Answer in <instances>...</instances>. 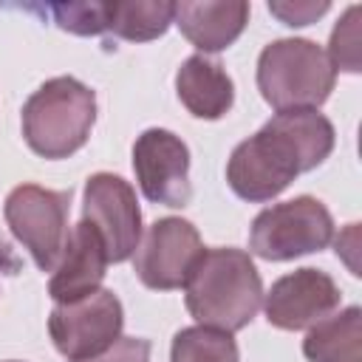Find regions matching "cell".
I'll use <instances>...</instances> for the list:
<instances>
[{
  "mask_svg": "<svg viewBox=\"0 0 362 362\" xmlns=\"http://www.w3.org/2000/svg\"><path fill=\"white\" fill-rule=\"evenodd\" d=\"M342 303V291L334 277L322 269H294L272 283L263 294V311L269 325L280 331H308L311 325L331 317Z\"/></svg>",
  "mask_w": 362,
  "mask_h": 362,
  "instance_id": "cell-11",
  "label": "cell"
},
{
  "mask_svg": "<svg viewBox=\"0 0 362 362\" xmlns=\"http://www.w3.org/2000/svg\"><path fill=\"white\" fill-rule=\"evenodd\" d=\"M20 257L14 255V249H11V243L0 235V272H6V274H17L20 272Z\"/></svg>",
  "mask_w": 362,
  "mask_h": 362,
  "instance_id": "cell-22",
  "label": "cell"
},
{
  "mask_svg": "<svg viewBox=\"0 0 362 362\" xmlns=\"http://www.w3.org/2000/svg\"><path fill=\"white\" fill-rule=\"evenodd\" d=\"M133 170L147 201L173 209L189 204V147L173 130L147 127L133 144Z\"/></svg>",
  "mask_w": 362,
  "mask_h": 362,
  "instance_id": "cell-10",
  "label": "cell"
},
{
  "mask_svg": "<svg viewBox=\"0 0 362 362\" xmlns=\"http://www.w3.org/2000/svg\"><path fill=\"white\" fill-rule=\"evenodd\" d=\"M122 328L124 308L110 288H99L74 303H57L48 317V337L71 362L99 356L122 337Z\"/></svg>",
  "mask_w": 362,
  "mask_h": 362,
  "instance_id": "cell-7",
  "label": "cell"
},
{
  "mask_svg": "<svg viewBox=\"0 0 362 362\" xmlns=\"http://www.w3.org/2000/svg\"><path fill=\"white\" fill-rule=\"evenodd\" d=\"M71 189H48L40 184H20L6 195L3 218L11 235L28 249L42 272H54L68 240Z\"/></svg>",
  "mask_w": 362,
  "mask_h": 362,
  "instance_id": "cell-6",
  "label": "cell"
},
{
  "mask_svg": "<svg viewBox=\"0 0 362 362\" xmlns=\"http://www.w3.org/2000/svg\"><path fill=\"white\" fill-rule=\"evenodd\" d=\"M334 141V124L320 110H280L232 150L226 184L249 204L272 201L300 173L320 167L331 156Z\"/></svg>",
  "mask_w": 362,
  "mask_h": 362,
  "instance_id": "cell-1",
  "label": "cell"
},
{
  "mask_svg": "<svg viewBox=\"0 0 362 362\" xmlns=\"http://www.w3.org/2000/svg\"><path fill=\"white\" fill-rule=\"evenodd\" d=\"M8 362H20V359H8Z\"/></svg>",
  "mask_w": 362,
  "mask_h": 362,
  "instance_id": "cell-23",
  "label": "cell"
},
{
  "mask_svg": "<svg viewBox=\"0 0 362 362\" xmlns=\"http://www.w3.org/2000/svg\"><path fill=\"white\" fill-rule=\"evenodd\" d=\"M328 8H331L328 0H320V3H269V11L274 17H280L286 25H308L317 17H322Z\"/></svg>",
  "mask_w": 362,
  "mask_h": 362,
  "instance_id": "cell-21",
  "label": "cell"
},
{
  "mask_svg": "<svg viewBox=\"0 0 362 362\" xmlns=\"http://www.w3.org/2000/svg\"><path fill=\"white\" fill-rule=\"evenodd\" d=\"M175 17V3L170 0H107L105 28L107 34L130 42H150L161 37Z\"/></svg>",
  "mask_w": 362,
  "mask_h": 362,
  "instance_id": "cell-16",
  "label": "cell"
},
{
  "mask_svg": "<svg viewBox=\"0 0 362 362\" xmlns=\"http://www.w3.org/2000/svg\"><path fill=\"white\" fill-rule=\"evenodd\" d=\"M150 351H153V345L144 337H119L99 356L79 359V362H150Z\"/></svg>",
  "mask_w": 362,
  "mask_h": 362,
  "instance_id": "cell-20",
  "label": "cell"
},
{
  "mask_svg": "<svg viewBox=\"0 0 362 362\" xmlns=\"http://www.w3.org/2000/svg\"><path fill=\"white\" fill-rule=\"evenodd\" d=\"M204 249L206 246L189 221L173 215L158 218L133 252V272L153 291L184 288Z\"/></svg>",
  "mask_w": 362,
  "mask_h": 362,
  "instance_id": "cell-8",
  "label": "cell"
},
{
  "mask_svg": "<svg viewBox=\"0 0 362 362\" xmlns=\"http://www.w3.org/2000/svg\"><path fill=\"white\" fill-rule=\"evenodd\" d=\"M170 362H240V351L229 331L189 325L173 337Z\"/></svg>",
  "mask_w": 362,
  "mask_h": 362,
  "instance_id": "cell-17",
  "label": "cell"
},
{
  "mask_svg": "<svg viewBox=\"0 0 362 362\" xmlns=\"http://www.w3.org/2000/svg\"><path fill=\"white\" fill-rule=\"evenodd\" d=\"M359 6H351L342 20L334 25L331 31V42H328V62L334 65V71H348V74H359Z\"/></svg>",
  "mask_w": 362,
  "mask_h": 362,
  "instance_id": "cell-18",
  "label": "cell"
},
{
  "mask_svg": "<svg viewBox=\"0 0 362 362\" xmlns=\"http://www.w3.org/2000/svg\"><path fill=\"white\" fill-rule=\"evenodd\" d=\"M82 221H88L105 240L107 260H127L141 240V209L130 181L113 173H93L85 181Z\"/></svg>",
  "mask_w": 362,
  "mask_h": 362,
  "instance_id": "cell-9",
  "label": "cell"
},
{
  "mask_svg": "<svg viewBox=\"0 0 362 362\" xmlns=\"http://www.w3.org/2000/svg\"><path fill=\"white\" fill-rule=\"evenodd\" d=\"M308 362H362V311L348 305L339 314L311 325L303 339Z\"/></svg>",
  "mask_w": 362,
  "mask_h": 362,
  "instance_id": "cell-15",
  "label": "cell"
},
{
  "mask_svg": "<svg viewBox=\"0 0 362 362\" xmlns=\"http://www.w3.org/2000/svg\"><path fill=\"white\" fill-rule=\"evenodd\" d=\"M107 249L102 235L88 223L79 221L65 240L57 269L48 280V294L54 303H74L102 288L107 274Z\"/></svg>",
  "mask_w": 362,
  "mask_h": 362,
  "instance_id": "cell-12",
  "label": "cell"
},
{
  "mask_svg": "<svg viewBox=\"0 0 362 362\" xmlns=\"http://www.w3.org/2000/svg\"><path fill=\"white\" fill-rule=\"evenodd\" d=\"M57 25L62 31L79 37H99L107 34L105 28V3H54L48 6Z\"/></svg>",
  "mask_w": 362,
  "mask_h": 362,
  "instance_id": "cell-19",
  "label": "cell"
},
{
  "mask_svg": "<svg viewBox=\"0 0 362 362\" xmlns=\"http://www.w3.org/2000/svg\"><path fill=\"white\" fill-rule=\"evenodd\" d=\"M184 303L198 325L229 334L246 328L263 305V283L252 255L235 246L204 249L184 283Z\"/></svg>",
  "mask_w": 362,
  "mask_h": 362,
  "instance_id": "cell-2",
  "label": "cell"
},
{
  "mask_svg": "<svg viewBox=\"0 0 362 362\" xmlns=\"http://www.w3.org/2000/svg\"><path fill=\"white\" fill-rule=\"evenodd\" d=\"M337 71L325 51L305 37H283L269 42L257 57V90L277 113L311 107L317 110L334 90Z\"/></svg>",
  "mask_w": 362,
  "mask_h": 362,
  "instance_id": "cell-4",
  "label": "cell"
},
{
  "mask_svg": "<svg viewBox=\"0 0 362 362\" xmlns=\"http://www.w3.org/2000/svg\"><path fill=\"white\" fill-rule=\"evenodd\" d=\"M334 238V218L314 195H297L283 204H272L255 215L249 229L252 255L280 263L311 252H320Z\"/></svg>",
  "mask_w": 362,
  "mask_h": 362,
  "instance_id": "cell-5",
  "label": "cell"
},
{
  "mask_svg": "<svg viewBox=\"0 0 362 362\" xmlns=\"http://www.w3.org/2000/svg\"><path fill=\"white\" fill-rule=\"evenodd\" d=\"M96 122V93L74 79L42 82L23 105V139L40 158H68L85 147Z\"/></svg>",
  "mask_w": 362,
  "mask_h": 362,
  "instance_id": "cell-3",
  "label": "cell"
},
{
  "mask_svg": "<svg viewBox=\"0 0 362 362\" xmlns=\"http://www.w3.org/2000/svg\"><path fill=\"white\" fill-rule=\"evenodd\" d=\"M175 93L195 119H221L232 110L235 85L218 59L192 54L175 71Z\"/></svg>",
  "mask_w": 362,
  "mask_h": 362,
  "instance_id": "cell-14",
  "label": "cell"
},
{
  "mask_svg": "<svg viewBox=\"0 0 362 362\" xmlns=\"http://www.w3.org/2000/svg\"><path fill=\"white\" fill-rule=\"evenodd\" d=\"M173 23L181 34L206 54H218L229 48L249 23L246 0H223V3H175Z\"/></svg>",
  "mask_w": 362,
  "mask_h": 362,
  "instance_id": "cell-13",
  "label": "cell"
}]
</instances>
